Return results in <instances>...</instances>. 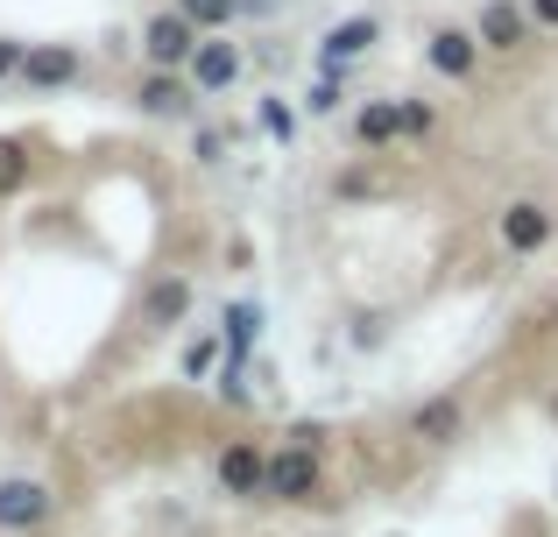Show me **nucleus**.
<instances>
[{
  "instance_id": "16",
  "label": "nucleus",
  "mask_w": 558,
  "mask_h": 537,
  "mask_svg": "<svg viewBox=\"0 0 558 537\" xmlns=\"http://www.w3.org/2000/svg\"><path fill=\"white\" fill-rule=\"evenodd\" d=\"M178 8L191 14V22L205 28V36H213V28H227L233 14H241V0H178Z\"/></svg>"
},
{
  "instance_id": "14",
  "label": "nucleus",
  "mask_w": 558,
  "mask_h": 537,
  "mask_svg": "<svg viewBox=\"0 0 558 537\" xmlns=\"http://www.w3.org/2000/svg\"><path fill=\"white\" fill-rule=\"evenodd\" d=\"M184 312H191V283L184 276H163V283L149 290V326H178Z\"/></svg>"
},
{
  "instance_id": "5",
  "label": "nucleus",
  "mask_w": 558,
  "mask_h": 537,
  "mask_svg": "<svg viewBox=\"0 0 558 537\" xmlns=\"http://www.w3.org/2000/svg\"><path fill=\"white\" fill-rule=\"evenodd\" d=\"M184 71H191V85H198V93H227V85L241 78V50H233V42H198Z\"/></svg>"
},
{
  "instance_id": "13",
  "label": "nucleus",
  "mask_w": 558,
  "mask_h": 537,
  "mask_svg": "<svg viewBox=\"0 0 558 537\" xmlns=\"http://www.w3.org/2000/svg\"><path fill=\"white\" fill-rule=\"evenodd\" d=\"M410 431H417L424 446H446L452 431H460V403H452V396H432L417 417H410Z\"/></svg>"
},
{
  "instance_id": "1",
  "label": "nucleus",
  "mask_w": 558,
  "mask_h": 537,
  "mask_svg": "<svg viewBox=\"0 0 558 537\" xmlns=\"http://www.w3.org/2000/svg\"><path fill=\"white\" fill-rule=\"evenodd\" d=\"M198 36H205V28L191 22L184 8H163L149 28H142V57H149L156 71H184V64H191V50H198Z\"/></svg>"
},
{
  "instance_id": "11",
  "label": "nucleus",
  "mask_w": 558,
  "mask_h": 537,
  "mask_svg": "<svg viewBox=\"0 0 558 537\" xmlns=\"http://www.w3.org/2000/svg\"><path fill=\"white\" fill-rule=\"evenodd\" d=\"M474 50H481V36H466V28H438L432 36V71H446V78H466L474 71Z\"/></svg>"
},
{
  "instance_id": "15",
  "label": "nucleus",
  "mask_w": 558,
  "mask_h": 537,
  "mask_svg": "<svg viewBox=\"0 0 558 537\" xmlns=\"http://www.w3.org/2000/svg\"><path fill=\"white\" fill-rule=\"evenodd\" d=\"M255 332H262V312H255V304H233L227 332H219V340H227V361H241L247 346H255Z\"/></svg>"
},
{
  "instance_id": "7",
  "label": "nucleus",
  "mask_w": 558,
  "mask_h": 537,
  "mask_svg": "<svg viewBox=\"0 0 558 537\" xmlns=\"http://www.w3.org/2000/svg\"><path fill=\"white\" fill-rule=\"evenodd\" d=\"M502 241H509L517 255H537V248L551 241V212L531 206V198H523V206H509V212H502Z\"/></svg>"
},
{
  "instance_id": "2",
  "label": "nucleus",
  "mask_w": 558,
  "mask_h": 537,
  "mask_svg": "<svg viewBox=\"0 0 558 537\" xmlns=\"http://www.w3.org/2000/svg\"><path fill=\"white\" fill-rule=\"evenodd\" d=\"M474 36H481V50H523V42H531V8H517V0H488L481 22H474Z\"/></svg>"
},
{
  "instance_id": "9",
  "label": "nucleus",
  "mask_w": 558,
  "mask_h": 537,
  "mask_svg": "<svg viewBox=\"0 0 558 537\" xmlns=\"http://www.w3.org/2000/svg\"><path fill=\"white\" fill-rule=\"evenodd\" d=\"M22 78L28 85H71L78 78V50H71V42H36L28 64H22Z\"/></svg>"
},
{
  "instance_id": "12",
  "label": "nucleus",
  "mask_w": 558,
  "mask_h": 537,
  "mask_svg": "<svg viewBox=\"0 0 558 537\" xmlns=\"http://www.w3.org/2000/svg\"><path fill=\"white\" fill-rule=\"evenodd\" d=\"M354 135L368 142V149H381V142H396V135H403V107H396V99H368V107L354 113Z\"/></svg>"
},
{
  "instance_id": "19",
  "label": "nucleus",
  "mask_w": 558,
  "mask_h": 537,
  "mask_svg": "<svg viewBox=\"0 0 558 537\" xmlns=\"http://www.w3.org/2000/svg\"><path fill=\"white\" fill-rule=\"evenodd\" d=\"M28 64V42H14V36H0V78H14V71Z\"/></svg>"
},
{
  "instance_id": "3",
  "label": "nucleus",
  "mask_w": 558,
  "mask_h": 537,
  "mask_svg": "<svg viewBox=\"0 0 558 537\" xmlns=\"http://www.w3.org/2000/svg\"><path fill=\"white\" fill-rule=\"evenodd\" d=\"M318 488V460L312 446H290V453L269 460V481H262V496H283V502H304Z\"/></svg>"
},
{
  "instance_id": "6",
  "label": "nucleus",
  "mask_w": 558,
  "mask_h": 537,
  "mask_svg": "<svg viewBox=\"0 0 558 537\" xmlns=\"http://www.w3.org/2000/svg\"><path fill=\"white\" fill-rule=\"evenodd\" d=\"M375 36H381L375 14H347V22H332V28H326V71H347Z\"/></svg>"
},
{
  "instance_id": "21",
  "label": "nucleus",
  "mask_w": 558,
  "mask_h": 537,
  "mask_svg": "<svg viewBox=\"0 0 558 537\" xmlns=\"http://www.w3.org/2000/svg\"><path fill=\"white\" fill-rule=\"evenodd\" d=\"M213 354H219V340H198V346L184 354V368H191V375H205V368H213Z\"/></svg>"
},
{
  "instance_id": "20",
  "label": "nucleus",
  "mask_w": 558,
  "mask_h": 537,
  "mask_svg": "<svg viewBox=\"0 0 558 537\" xmlns=\"http://www.w3.org/2000/svg\"><path fill=\"white\" fill-rule=\"evenodd\" d=\"M332 107H340V78L326 71V78H318V93H312V113H332Z\"/></svg>"
},
{
  "instance_id": "22",
  "label": "nucleus",
  "mask_w": 558,
  "mask_h": 537,
  "mask_svg": "<svg viewBox=\"0 0 558 537\" xmlns=\"http://www.w3.org/2000/svg\"><path fill=\"white\" fill-rule=\"evenodd\" d=\"M531 14H537L545 28H558V0H531Z\"/></svg>"
},
{
  "instance_id": "4",
  "label": "nucleus",
  "mask_w": 558,
  "mask_h": 537,
  "mask_svg": "<svg viewBox=\"0 0 558 537\" xmlns=\"http://www.w3.org/2000/svg\"><path fill=\"white\" fill-rule=\"evenodd\" d=\"M50 516V488L43 481H0V530H36Z\"/></svg>"
},
{
  "instance_id": "8",
  "label": "nucleus",
  "mask_w": 558,
  "mask_h": 537,
  "mask_svg": "<svg viewBox=\"0 0 558 537\" xmlns=\"http://www.w3.org/2000/svg\"><path fill=\"white\" fill-rule=\"evenodd\" d=\"M219 481H227V496H262L269 460H262L255 446H227V453H219Z\"/></svg>"
},
{
  "instance_id": "18",
  "label": "nucleus",
  "mask_w": 558,
  "mask_h": 537,
  "mask_svg": "<svg viewBox=\"0 0 558 537\" xmlns=\"http://www.w3.org/2000/svg\"><path fill=\"white\" fill-rule=\"evenodd\" d=\"M22 170H28L22 142H0V192H14V184H22Z\"/></svg>"
},
{
  "instance_id": "10",
  "label": "nucleus",
  "mask_w": 558,
  "mask_h": 537,
  "mask_svg": "<svg viewBox=\"0 0 558 537\" xmlns=\"http://www.w3.org/2000/svg\"><path fill=\"white\" fill-rule=\"evenodd\" d=\"M142 113H191V99H198V85L178 78V71H149V85H142Z\"/></svg>"
},
{
  "instance_id": "17",
  "label": "nucleus",
  "mask_w": 558,
  "mask_h": 537,
  "mask_svg": "<svg viewBox=\"0 0 558 537\" xmlns=\"http://www.w3.org/2000/svg\"><path fill=\"white\" fill-rule=\"evenodd\" d=\"M255 121H262V135H276V142H290V135H298L290 107H276V99H262V113H255Z\"/></svg>"
}]
</instances>
